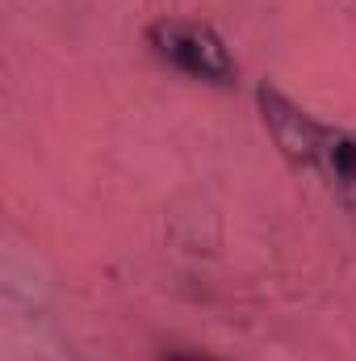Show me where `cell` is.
Instances as JSON below:
<instances>
[{
    "mask_svg": "<svg viewBox=\"0 0 356 361\" xmlns=\"http://www.w3.org/2000/svg\"><path fill=\"white\" fill-rule=\"evenodd\" d=\"M147 47L155 51V59L177 68L180 76H193L205 85H231L239 76V63H235L231 47L222 42V34H214L210 25H197V21H180V17L151 21Z\"/></svg>",
    "mask_w": 356,
    "mask_h": 361,
    "instance_id": "6da1fadb",
    "label": "cell"
},
{
    "mask_svg": "<svg viewBox=\"0 0 356 361\" xmlns=\"http://www.w3.org/2000/svg\"><path fill=\"white\" fill-rule=\"evenodd\" d=\"M256 105H260V118H265L272 143L281 147V156L298 169H314L319 160V143H323V122H314L306 109H298L289 97L272 85L256 89Z\"/></svg>",
    "mask_w": 356,
    "mask_h": 361,
    "instance_id": "7a4b0ae2",
    "label": "cell"
},
{
    "mask_svg": "<svg viewBox=\"0 0 356 361\" xmlns=\"http://www.w3.org/2000/svg\"><path fill=\"white\" fill-rule=\"evenodd\" d=\"M314 169L327 177L336 197L348 210H356V135L340 130V126H323V143H319Z\"/></svg>",
    "mask_w": 356,
    "mask_h": 361,
    "instance_id": "3957f363",
    "label": "cell"
},
{
    "mask_svg": "<svg viewBox=\"0 0 356 361\" xmlns=\"http://www.w3.org/2000/svg\"><path fill=\"white\" fill-rule=\"evenodd\" d=\"M168 361H218V357H205V353H172Z\"/></svg>",
    "mask_w": 356,
    "mask_h": 361,
    "instance_id": "277c9868",
    "label": "cell"
}]
</instances>
